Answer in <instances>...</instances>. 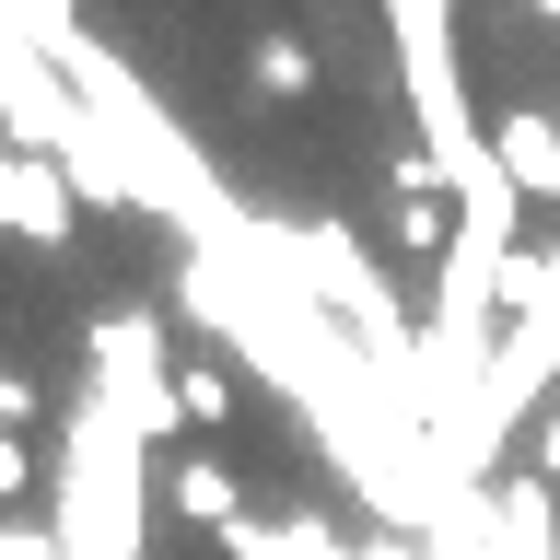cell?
<instances>
[{
  "instance_id": "1",
  "label": "cell",
  "mask_w": 560,
  "mask_h": 560,
  "mask_svg": "<svg viewBox=\"0 0 560 560\" xmlns=\"http://www.w3.org/2000/svg\"><path fill=\"white\" fill-rule=\"evenodd\" d=\"M385 47H397V94L420 117V152L455 199L490 175V129L467 105V70H455V0H385Z\"/></svg>"
},
{
  "instance_id": "2",
  "label": "cell",
  "mask_w": 560,
  "mask_h": 560,
  "mask_svg": "<svg viewBox=\"0 0 560 560\" xmlns=\"http://www.w3.org/2000/svg\"><path fill=\"white\" fill-rule=\"evenodd\" d=\"M257 245L292 269V292H304L315 315H339L350 350H362L385 385L409 374V350H420V339H409V315H397V292H385V269L350 245V222H257Z\"/></svg>"
},
{
  "instance_id": "3",
  "label": "cell",
  "mask_w": 560,
  "mask_h": 560,
  "mask_svg": "<svg viewBox=\"0 0 560 560\" xmlns=\"http://www.w3.org/2000/svg\"><path fill=\"white\" fill-rule=\"evenodd\" d=\"M82 397H105V420H117L140 455L187 432V397H175V374H164V315H152V304L94 315V350H82Z\"/></svg>"
},
{
  "instance_id": "4",
  "label": "cell",
  "mask_w": 560,
  "mask_h": 560,
  "mask_svg": "<svg viewBox=\"0 0 560 560\" xmlns=\"http://www.w3.org/2000/svg\"><path fill=\"white\" fill-rule=\"evenodd\" d=\"M70 210H82V187H70L47 152L0 140V234H24V245H70Z\"/></svg>"
},
{
  "instance_id": "5",
  "label": "cell",
  "mask_w": 560,
  "mask_h": 560,
  "mask_svg": "<svg viewBox=\"0 0 560 560\" xmlns=\"http://www.w3.org/2000/svg\"><path fill=\"white\" fill-rule=\"evenodd\" d=\"M490 164L514 175L525 199H560V117H537V105H514V117H490Z\"/></svg>"
},
{
  "instance_id": "6",
  "label": "cell",
  "mask_w": 560,
  "mask_h": 560,
  "mask_svg": "<svg viewBox=\"0 0 560 560\" xmlns=\"http://www.w3.org/2000/svg\"><path fill=\"white\" fill-rule=\"evenodd\" d=\"M175 514H187V525H210V537H234V525H245L234 467H222V455H187V467H175Z\"/></svg>"
},
{
  "instance_id": "7",
  "label": "cell",
  "mask_w": 560,
  "mask_h": 560,
  "mask_svg": "<svg viewBox=\"0 0 560 560\" xmlns=\"http://www.w3.org/2000/svg\"><path fill=\"white\" fill-rule=\"evenodd\" d=\"M444 245H455V199L444 187H397V257H432L444 269Z\"/></svg>"
},
{
  "instance_id": "8",
  "label": "cell",
  "mask_w": 560,
  "mask_h": 560,
  "mask_svg": "<svg viewBox=\"0 0 560 560\" xmlns=\"http://www.w3.org/2000/svg\"><path fill=\"white\" fill-rule=\"evenodd\" d=\"M245 70H257V94H269V105H304L315 94V47H304V35H257V59H245Z\"/></svg>"
},
{
  "instance_id": "9",
  "label": "cell",
  "mask_w": 560,
  "mask_h": 560,
  "mask_svg": "<svg viewBox=\"0 0 560 560\" xmlns=\"http://www.w3.org/2000/svg\"><path fill=\"white\" fill-rule=\"evenodd\" d=\"M175 397H187V420H234V385H222V362H175Z\"/></svg>"
},
{
  "instance_id": "10",
  "label": "cell",
  "mask_w": 560,
  "mask_h": 560,
  "mask_svg": "<svg viewBox=\"0 0 560 560\" xmlns=\"http://www.w3.org/2000/svg\"><path fill=\"white\" fill-rule=\"evenodd\" d=\"M0 560H59V525H35V514L0 502Z\"/></svg>"
},
{
  "instance_id": "11",
  "label": "cell",
  "mask_w": 560,
  "mask_h": 560,
  "mask_svg": "<svg viewBox=\"0 0 560 560\" xmlns=\"http://www.w3.org/2000/svg\"><path fill=\"white\" fill-rule=\"evenodd\" d=\"M35 490V455H24V432H0V502H24Z\"/></svg>"
},
{
  "instance_id": "12",
  "label": "cell",
  "mask_w": 560,
  "mask_h": 560,
  "mask_svg": "<svg viewBox=\"0 0 560 560\" xmlns=\"http://www.w3.org/2000/svg\"><path fill=\"white\" fill-rule=\"evenodd\" d=\"M24 420H35V385L12 374V362H0V432H24Z\"/></svg>"
},
{
  "instance_id": "13",
  "label": "cell",
  "mask_w": 560,
  "mask_h": 560,
  "mask_svg": "<svg viewBox=\"0 0 560 560\" xmlns=\"http://www.w3.org/2000/svg\"><path fill=\"white\" fill-rule=\"evenodd\" d=\"M525 455H537V479H549V490H560V409H549V420H537V444H525Z\"/></svg>"
},
{
  "instance_id": "14",
  "label": "cell",
  "mask_w": 560,
  "mask_h": 560,
  "mask_svg": "<svg viewBox=\"0 0 560 560\" xmlns=\"http://www.w3.org/2000/svg\"><path fill=\"white\" fill-rule=\"evenodd\" d=\"M549 280H560V245H549Z\"/></svg>"
}]
</instances>
